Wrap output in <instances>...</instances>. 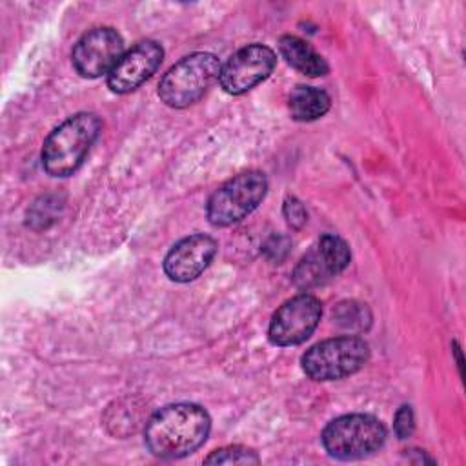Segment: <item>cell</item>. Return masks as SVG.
<instances>
[{
  "label": "cell",
  "mask_w": 466,
  "mask_h": 466,
  "mask_svg": "<svg viewBox=\"0 0 466 466\" xmlns=\"http://www.w3.org/2000/svg\"><path fill=\"white\" fill-rule=\"evenodd\" d=\"M211 430V419L204 408L191 402L167 404L157 410L146 422L144 442L160 459H180L200 448Z\"/></svg>",
  "instance_id": "obj_1"
},
{
  "label": "cell",
  "mask_w": 466,
  "mask_h": 466,
  "mask_svg": "<svg viewBox=\"0 0 466 466\" xmlns=\"http://www.w3.org/2000/svg\"><path fill=\"white\" fill-rule=\"evenodd\" d=\"M102 120L95 113H76L55 127L42 146V166L51 177L73 175L98 138Z\"/></svg>",
  "instance_id": "obj_2"
},
{
  "label": "cell",
  "mask_w": 466,
  "mask_h": 466,
  "mask_svg": "<svg viewBox=\"0 0 466 466\" xmlns=\"http://www.w3.org/2000/svg\"><path fill=\"white\" fill-rule=\"evenodd\" d=\"M220 62L211 53H191L173 64L158 84L160 100L175 109L195 104L220 75Z\"/></svg>",
  "instance_id": "obj_3"
},
{
  "label": "cell",
  "mask_w": 466,
  "mask_h": 466,
  "mask_svg": "<svg viewBox=\"0 0 466 466\" xmlns=\"http://www.w3.org/2000/svg\"><path fill=\"white\" fill-rule=\"evenodd\" d=\"M320 439L331 457L353 461L375 453L386 441V428L373 415L350 413L328 422Z\"/></svg>",
  "instance_id": "obj_4"
},
{
  "label": "cell",
  "mask_w": 466,
  "mask_h": 466,
  "mask_svg": "<svg viewBox=\"0 0 466 466\" xmlns=\"http://www.w3.org/2000/svg\"><path fill=\"white\" fill-rule=\"evenodd\" d=\"M370 359L364 339L344 335L313 344L300 359L304 373L313 380H337L357 373Z\"/></svg>",
  "instance_id": "obj_5"
},
{
  "label": "cell",
  "mask_w": 466,
  "mask_h": 466,
  "mask_svg": "<svg viewBox=\"0 0 466 466\" xmlns=\"http://www.w3.org/2000/svg\"><path fill=\"white\" fill-rule=\"evenodd\" d=\"M266 193L268 178L262 171L238 173L213 191L206 206V217L217 228L237 224L264 200Z\"/></svg>",
  "instance_id": "obj_6"
},
{
  "label": "cell",
  "mask_w": 466,
  "mask_h": 466,
  "mask_svg": "<svg viewBox=\"0 0 466 466\" xmlns=\"http://www.w3.org/2000/svg\"><path fill=\"white\" fill-rule=\"evenodd\" d=\"M351 260V251L346 240L337 235L326 233L317 244L300 258L293 269V282L300 289H309L326 284L337 277Z\"/></svg>",
  "instance_id": "obj_7"
},
{
  "label": "cell",
  "mask_w": 466,
  "mask_h": 466,
  "mask_svg": "<svg viewBox=\"0 0 466 466\" xmlns=\"http://www.w3.org/2000/svg\"><path fill=\"white\" fill-rule=\"evenodd\" d=\"M322 317L320 300L300 293L286 300L271 317L268 337L275 346H295L309 339Z\"/></svg>",
  "instance_id": "obj_8"
},
{
  "label": "cell",
  "mask_w": 466,
  "mask_h": 466,
  "mask_svg": "<svg viewBox=\"0 0 466 466\" xmlns=\"http://www.w3.org/2000/svg\"><path fill=\"white\" fill-rule=\"evenodd\" d=\"M124 55V40L113 27H95L80 36L71 53L73 67L86 78L109 75Z\"/></svg>",
  "instance_id": "obj_9"
},
{
  "label": "cell",
  "mask_w": 466,
  "mask_h": 466,
  "mask_svg": "<svg viewBox=\"0 0 466 466\" xmlns=\"http://www.w3.org/2000/svg\"><path fill=\"white\" fill-rule=\"evenodd\" d=\"M277 64L273 49L262 44H249L233 53L220 67V87L229 95H242L266 80Z\"/></svg>",
  "instance_id": "obj_10"
},
{
  "label": "cell",
  "mask_w": 466,
  "mask_h": 466,
  "mask_svg": "<svg viewBox=\"0 0 466 466\" xmlns=\"http://www.w3.org/2000/svg\"><path fill=\"white\" fill-rule=\"evenodd\" d=\"M164 49L155 40H142L133 46L107 75V87L113 93L126 95L142 86L160 66Z\"/></svg>",
  "instance_id": "obj_11"
},
{
  "label": "cell",
  "mask_w": 466,
  "mask_h": 466,
  "mask_svg": "<svg viewBox=\"0 0 466 466\" xmlns=\"http://www.w3.org/2000/svg\"><path fill=\"white\" fill-rule=\"evenodd\" d=\"M217 242L204 235H189L178 240L164 258V271L175 282L195 280L213 260Z\"/></svg>",
  "instance_id": "obj_12"
},
{
  "label": "cell",
  "mask_w": 466,
  "mask_h": 466,
  "mask_svg": "<svg viewBox=\"0 0 466 466\" xmlns=\"http://www.w3.org/2000/svg\"><path fill=\"white\" fill-rule=\"evenodd\" d=\"M279 51L284 60L308 76H322L328 73L326 60L302 38L293 35H284L279 40Z\"/></svg>",
  "instance_id": "obj_13"
},
{
  "label": "cell",
  "mask_w": 466,
  "mask_h": 466,
  "mask_svg": "<svg viewBox=\"0 0 466 466\" xmlns=\"http://www.w3.org/2000/svg\"><path fill=\"white\" fill-rule=\"evenodd\" d=\"M331 106L329 95L313 86H297L288 100L291 118L299 122H311L328 113Z\"/></svg>",
  "instance_id": "obj_14"
},
{
  "label": "cell",
  "mask_w": 466,
  "mask_h": 466,
  "mask_svg": "<svg viewBox=\"0 0 466 466\" xmlns=\"http://www.w3.org/2000/svg\"><path fill=\"white\" fill-rule=\"evenodd\" d=\"M333 317L339 326L346 329H366L371 322V315L364 304H359L355 300L340 302L337 309H333Z\"/></svg>",
  "instance_id": "obj_15"
},
{
  "label": "cell",
  "mask_w": 466,
  "mask_h": 466,
  "mask_svg": "<svg viewBox=\"0 0 466 466\" xmlns=\"http://www.w3.org/2000/svg\"><path fill=\"white\" fill-rule=\"evenodd\" d=\"M206 464H258L260 459L257 451L246 446H226L211 451L206 459Z\"/></svg>",
  "instance_id": "obj_16"
},
{
  "label": "cell",
  "mask_w": 466,
  "mask_h": 466,
  "mask_svg": "<svg viewBox=\"0 0 466 466\" xmlns=\"http://www.w3.org/2000/svg\"><path fill=\"white\" fill-rule=\"evenodd\" d=\"M56 202H51V197H42L27 213V224L33 228H46L55 220V211H56Z\"/></svg>",
  "instance_id": "obj_17"
},
{
  "label": "cell",
  "mask_w": 466,
  "mask_h": 466,
  "mask_svg": "<svg viewBox=\"0 0 466 466\" xmlns=\"http://www.w3.org/2000/svg\"><path fill=\"white\" fill-rule=\"evenodd\" d=\"M282 213H284L286 222L293 229H300L308 222V211L297 197H286L284 206H282Z\"/></svg>",
  "instance_id": "obj_18"
},
{
  "label": "cell",
  "mask_w": 466,
  "mask_h": 466,
  "mask_svg": "<svg viewBox=\"0 0 466 466\" xmlns=\"http://www.w3.org/2000/svg\"><path fill=\"white\" fill-rule=\"evenodd\" d=\"M415 428V417H413V410L411 406L404 404L397 410L395 413V420H393V430L397 433L399 439H408L413 433Z\"/></svg>",
  "instance_id": "obj_19"
},
{
  "label": "cell",
  "mask_w": 466,
  "mask_h": 466,
  "mask_svg": "<svg viewBox=\"0 0 466 466\" xmlns=\"http://www.w3.org/2000/svg\"><path fill=\"white\" fill-rule=\"evenodd\" d=\"M288 248H289V240L286 237H271L266 246H264V253L271 258V260H282L288 253Z\"/></svg>",
  "instance_id": "obj_20"
}]
</instances>
